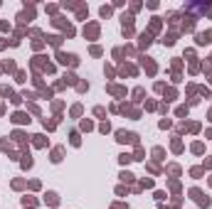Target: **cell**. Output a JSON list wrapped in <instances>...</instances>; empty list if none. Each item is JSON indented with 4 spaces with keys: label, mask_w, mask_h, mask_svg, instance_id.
Masks as SVG:
<instances>
[{
    "label": "cell",
    "mask_w": 212,
    "mask_h": 209,
    "mask_svg": "<svg viewBox=\"0 0 212 209\" xmlns=\"http://www.w3.org/2000/svg\"><path fill=\"white\" fill-rule=\"evenodd\" d=\"M190 197H192V199H195V202H197V204H200V207H210V197H205V194H202V192H200V189H190Z\"/></svg>",
    "instance_id": "cell-1"
},
{
    "label": "cell",
    "mask_w": 212,
    "mask_h": 209,
    "mask_svg": "<svg viewBox=\"0 0 212 209\" xmlns=\"http://www.w3.org/2000/svg\"><path fill=\"white\" fill-rule=\"evenodd\" d=\"M116 140L118 143H138L136 133H126V131H116Z\"/></svg>",
    "instance_id": "cell-2"
},
{
    "label": "cell",
    "mask_w": 212,
    "mask_h": 209,
    "mask_svg": "<svg viewBox=\"0 0 212 209\" xmlns=\"http://www.w3.org/2000/svg\"><path fill=\"white\" fill-rule=\"evenodd\" d=\"M197 44H212V30H210V32L197 35Z\"/></svg>",
    "instance_id": "cell-3"
},
{
    "label": "cell",
    "mask_w": 212,
    "mask_h": 209,
    "mask_svg": "<svg viewBox=\"0 0 212 209\" xmlns=\"http://www.w3.org/2000/svg\"><path fill=\"white\" fill-rule=\"evenodd\" d=\"M12 121H15V123H30V118H27V113H20V111H17L15 116H12Z\"/></svg>",
    "instance_id": "cell-4"
},
{
    "label": "cell",
    "mask_w": 212,
    "mask_h": 209,
    "mask_svg": "<svg viewBox=\"0 0 212 209\" xmlns=\"http://www.w3.org/2000/svg\"><path fill=\"white\" fill-rule=\"evenodd\" d=\"M22 167L27 170V167H32V158H30V153H25L22 155Z\"/></svg>",
    "instance_id": "cell-5"
},
{
    "label": "cell",
    "mask_w": 212,
    "mask_h": 209,
    "mask_svg": "<svg viewBox=\"0 0 212 209\" xmlns=\"http://www.w3.org/2000/svg\"><path fill=\"white\" fill-rule=\"evenodd\" d=\"M96 32H99V27H96V25H89V27L84 30V35H89V37H96Z\"/></svg>",
    "instance_id": "cell-6"
},
{
    "label": "cell",
    "mask_w": 212,
    "mask_h": 209,
    "mask_svg": "<svg viewBox=\"0 0 212 209\" xmlns=\"http://www.w3.org/2000/svg\"><path fill=\"white\" fill-rule=\"evenodd\" d=\"M62 153H64V150H62V148H57V150L52 153V162H59V160H62Z\"/></svg>",
    "instance_id": "cell-7"
},
{
    "label": "cell",
    "mask_w": 212,
    "mask_h": 209,
    "mask_svg": "<svg viewBox=\"0 0 212 209\" xmlns=\"http://www.w3.org/2000/svg\"><path fill=\"white\" fill-rule=\"evenodd\" d=\"M47 202H49V204H57V202H59V197H57L54 192H47Z\"/></svg>",
    "instance_id": "cell-8"
},
{
    "label": "cell",
    "mask_w": 212,
    "mask_h": 209,
    "mask_svg": "<svg viewBox=\"0 0 212 209\" xmlns=\"http://www.w3.org/2000/svg\"><path fill=\"white\" fill-rule=\"evenodd\" d=\"M148 44H150V35L143 32V35H141V47H148Z\"/></svg>",
    "instance_id": "cell-9"
},
{
    "label": "cell",
    "mask_w": 212,
    "mask_h": 209,
    "mask_svg": "<svg viewBox=\"0 0 212 209\" xmlns=\"http://www.w3.org/2000/svg\"><path fill=\"white\" fill-rule=\"evenodd\" d=\"M121 180H123V182H133V175H131V172H126V170H123V172H121Z\"/></svg>",
    "instance_id": "cell-10"
},
{
    "label": "cell",
    "mask_w": 212,
    "mask_h": 209,
    "mask_svg": "<svg viewBox=\"0 0 212 209\" xmlns=\"http://www.w3.org/2000/svg\"><path fill=\"white\" fill-rule=\"evenodd\" d=\"M163 44H175V35H168V37H163Z\"/></svg>",
    "instance_id": "cell-11"
},
{
    "label": "cell",
    "mask_w": 212,
    "mask_h": 209,
    "mask_svg": "<svg viewBox=\"0 0 212 209\" xmlns=\"http://www.w3.org/2000/svg\"><path fill=\"white\" fill-rule=\"evenodd\" d=\"M32 138H35V145H39V148L44 145V136H32Z\"/></svg>",
    "instance_id": "cell-12"
},
{
    "label": "cell",
    "mask_w": 212,
    "mask_h": 209,
    "mask_svg": "<svg viewBox=\"0 0 212 209\" xmlns=\"http://www.w3.org/2000/svg\"><path fill=\"white\" fill-rule=\"evenodd\" d=\"M118 160H121V162H123V165H126V162H131V160H133V158H131V155H126V153H123V155H118Z\"/></svg>",
    "instance_id": "cell-13"
},
{
    "label": "cell",
    "mask_w": 212,
    "mask_h": 209,
    "mask_svg": "<svg viewBox=\"0 0 212 209\" xmlns=\"http://www.w3.org/2000/svg\"><path fill=\"white\" fill-rule=\"evenodd\" d=\"M81 131H91V121H81Z\"/></svg>",
    "instance_id": "cell-14"
},
{
    "label": "cell",
    "mask_w": 212,
    "mask_h": 209,
    "mask_svg": "<svg viewBox=\"0 0 212 209\" xmlns=\"http://www.w3.org/2000/svg\"><path fill=\"white\" fill-rule=\"evenodd\" d=\"M69 138H71V145H79V143H81V140H79V136H76V133H71Z\"/></svg>",
    "instance_id": "cell-15"
},
{
    "label": "cell",
    "mask_w": 212,
    "mask_h": 209,
    "mask_svg": "<svg viewBox=\"0 0 212 209\" xmlns=\"http://www.w3.org/2000/svg\"><path fill=\"white\" fill-rule=\"evenodd\" d=\"M49 42H52L54 47H59V42H62V37H49Z\"/></svg>",
    "instance_id": "cell-16"
},
{
    "label": "cell",
    "mask_w": 212,
    "mask_h": 209,
    "mask_svg": "<svg viewBox=\"0 0 212 209\" xmlns=\"http://www.w3.org/2000/svg\"><path fill=\"white\" fill-rule=\"evenodd\" d=\"M192 153H202V143H195L192 145Z\"/></svg>",
    "instance_id": "cell-17"
},
{
    "label": "cell",
    "mask_w": 212,
    "mask_h": 209,
    "mask_svg": "<svg viewBox=\"0 0 212 209\" xmlns=\"http://www.w3.org/2000/svg\"><path fill=\"white\" fill-rule=\"evenodd\" d=\"M111 15V7H101V17H108Z\"/></svg>",
    "instance_id": "cell-18"
},
{
    "label": "cell",
    "mask_w": 212,
    "mask_h": 209,
    "mask_svg": "<svg viewBox=\"0 0 212 209\" xmlns=\"http://www.w3.org/2000/svg\"><path fill=\"white\" fill-rule=\"evenodd\" d=\"M64 79H67V84H74V81H76V76H74V74H67Z\"/></svg>",
    "instance_id": "cell-19"
},
{
    "label": "cell",
    "mask_w": 212,
    "mask_h": 209,
    "mask_svg": "<svg viewBox=\"0 0 212 209\" xmlns=\"http://www.w3.org/2000/svg\"><path fill=\"white\" fill-rule=\"evenodd\" d=\"M210 182H212V180H210Z\"/></svg>",
    "instance_id": "cell-20"
}]
</instances>
